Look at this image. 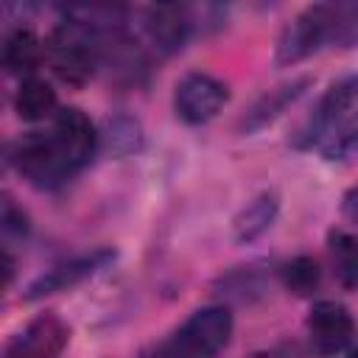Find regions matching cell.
Returning <instances> with one entry per match:
<instances>
[{
	"mask_svg": "<svg viewBox=\"0 0 358 358\" xmlns=\"http://www.w3.org/2000/svg\"><path fill=\"white\" fill-rule=\"evenodd\" d=\"M14 109L22 120H45L56 109V90L45 78H22L14 95Z\"/></svg>",
	"mask_w": 358,
	"mask_h": 358,
	"instance_id": "cell-17",
	"label": "cell"
},
{
	"mask_svg": "<svg viewBox=\"0 0 358 358\" xmlns=\"http://www.w3.org/2000/svg\"><path fill=\"white\" fill-rule=\"evenodd\" d=\"M98 39H101L98 31L73 20H62V25H56L45 42V56L50 62V70L64 84L73 87L87 84L98 67Z\"/></svg>",
	"mask_w": 358,
	"mask_h": 358,
	"instance_id": "cell-2",
	"label": "cell"
},
{
	"mask_svg": "<svg viewBox=\"0 0 358 358\" xmlns=\"http://www.w3.org/2000/svg\"><path fill=\"white\" fill-rule=\"evenodd\" d=\"M330 25H333V3H313L302 8L280 34L277 39V64L288 67L308 56H313L319 48L330 45Z\"/></svg>",
	"mask_w": 358,
	"mask_h": 358,
	"instance_id": "cell-5",
	"label": "cell"
},
{
	"mask_svg": "<svg viewBox=\"0 0 358 358\" xmlns=\"http://www.w3.org/2000/svg\"><path fill=\"white\" fill-rule=\"evenodd\" d=\"M232 336V313L227 305H204L193 310L165 341L140 358H215Z\"/></svg>",
	"mask_w": 358,
	"mask_h": 358,
	"instance_id": "cell-1",
	"label": "cell"
},
{
	"mask_svg": "<svg viewBox=\"0 0 358 358\" xmlns=\"http://www.w3.org/2000/svg\"><path fill=\"white\" fill-rule=\"evenodd\" d=\"M358 101V76H344L338 81H333L324 95L319 98V103L310 109V115L299 123V129L294 131L291 137V145L294 148H313V145H322L330 131L352 112Z\"/></svg>",
	"mask_w": 358,
	"mask_h": 358,
	"instance_id": "cell-4",
	"label": "cell"
},
{
	"mask_svg": "<svg viewBox=\"0 0 358 358\" xmlns=\"http://www.w3.org/2000/svg\"><path fill=\"white\" fill-rule=\"evenodd\" d=\"M0 224H3V238H6V241H11V238H25L28 229H31V221H28L25 210L17 207L14 199H8V196L3 199V218H0Z\"/></svg>",
	"mask_w": 358,
	"mask_h": 358,
	"instance_id": "cell-21",
	"label": "cell"
},
{
	"mask_svg": "<svg viewBox=\"0 0 358 358\" xmlns=\"http://www.w3.org/2000/svg\"><path fill=\"white\" fill-rule=\"evenodd\" d=\"M98 145L112 157H129L143 148V126L131 115H109L98 129Z\"/></svg>",
	"mask_w": 358,
	"mask_h": 358,
	"instance_id": "cell-15",
	"label": "cell"
},
{
	"mask_svg": "<svg viewBox=\"0 0 358 358\" xmlns=\"http://www.w3.org/2000/svg\"><path fill=\"white\" fill-rule=\"evenodd\" d=\"M11 162L34 187L42 190L62 187L67 179L76 176L50 131H31L20 137L11 145Z\"/></svg>",
	"mask_w": 358,
	"mask_h": 358,
	"instance_id": "cell-3",
	"label": "cell"
},
{
	"mask_svg": "<svg viewBox=\"0 0 358 358\" xmlns=\"http://www.w3.org/2000/svg\"><path fill=\"white\" fill-rule=\"evenodd\" d=\"M115 260V249L103 246V249H92L87 255H78V257H70L48 271H42L28 288H25V299H39V296H48V294H59V291H67L73 285H78L81 280L98 274L101 268H106L109 263Z\"/></svg>",
	"mask_w": 358,
	"mask_h": 358,
	"instance_id": "cell-11",
	"label": "cell"
},
{
	"mask_svg": "<svg viewBox=\"0 0 358 358\" xmlns=\"http://www.w3.org/2000/svg\"><path fill=\"white\" fill-rule=\"evenodd\" d=\"M327 162H358V109H352L319 145Z\"/></svg>",
	"mask_w": 358,
	"mask_h": 358,
	"instance_id": "cell-18",
	"label": "cell"
},
{
	"mask_svg": "<svg viewBox=\"0 0 358 358\" xmlns=\"http://www.w3.org/2000/svg\"><path fill=\"white\" fill-rule=\"evenodd\" d=\"M330 45H336V48L358 45V0L355 3H333Z\"/></svg>",
	"mask_w": 358,
	"mask_h": 358,
	"instance_id": "cell-20",
	"label": "cell"
},
{
	"mask_svg": "<svg viewBox=\"0 0 358 358\" xmlns=\"http://www.w3.org/2000/svg\"><path fill=\"white\" fill-rule=\"evenodd\" d=\"M50 134H53L62 157L73 168V173H78L92 159V154L98 151V129L76 106H64V109L56 112L53 126H50Z\"/></svg>",
	"mask_w": 358,
	"mask_h": 358,
	"instance_id": "cell-9",
	"label": "cell"
},
{
	"mask_svg": "<svg viewBox=\"0 0 358 358\" xmlns=\"http://www.w3.org/2000/svg\"><path fill=\"white\" fill-rule=\"evenodd\" d=\"M341 215H344L350 224L358 227V185L350 187V190L341 196Z\"/></svg>",
	"mask_w": 358,
	"mask_h": 358,
	"instance_id": "cell-22",
	"label": "cell"
},
{
	"mask_svg": "<svg viewBox=\"0 0 358 358\" xmlns=\"http://www.w3.org/2000/svg\"><path fill=\"white\" fill-rule=\"evenodd\" d=\"M313 84V78L310 76H296V78H291V81H282V84H277V87H271V90H266L263 95H257L255 101H252V106L243 112V117H241V123H238V129L241 131H246V134H252V131H260V129H266L268 123H274L291 103H296L305 92H308V87Z\"/></svg>",
	"mask_w": 358,
	"mask_h": 358,
	"instance_id": "cell-12",
	"label": "cell"
},
{
	"mask_svg": "<svg viewBox=\"0 0 358 358\" xmlns=\"http://www.w3.org/2000/svg\"><path fill=\"white\" fill-rule=\"evenodd\" d=\"M350 358H358V347H352V350H350Z\"/></svg>",
	"mask_w": 358,
	"mask_h": 358,
	"instance_id": "cell-24",
	"label": "cell"
},
{
	"mask_svg": "<svg viewBox=\"0 0 358 358\" xmlns=\"http://www.w3.org/2000/svg\"><path fill=\"white\" fill-rule=\"evenodd\" d=\"M327 255L338 285L358 288V238L347 229L327 232Z\"/></svg>",
	"mask_w": 358,
	"mask_h": 358,
	"instance_id": "cell-16",
	"label": "cell"
},
{
	"mask_svg": "<svg viewBox=\"0 0 358 358\" xmlns=\"http://www.w3.org/2000/svg\"><path fill=\"white\" fill-rule=\"evenodd\" d=\"M319 280H322V268L308 255H299V257H294L282 266V285L296 296L313 294L319 288Z\"/></svg>",
	"mask_w": 358,
	"mask_h": 358,
	"instance_id": "cell-19",
	"label": "cell"
},
{
	"mask_svg": "<svg viewBox=\"0 0 358 358\" xmlns=\"http://www.w3.org/2000/svg\"><path fill=\"white\" fill-rule=\"evenodd\" d=\"M305 330H308L310 347L316 352L336 355L355 336V322H352V313L341 302H336V299H319L308 310Z\"/></svg>",
	"mask_w": 358,
	"mask_h": 358,
	"instance_id": "cell-8",
	"label": "cell"
},
{
	"mask_svg": "<svg viewBox=\"0 0 358 358\" xmlns=\"http://www.w3.org/2000/svg\"><path fill=\"white\" fill-rule=\"evenodd\" d=\"M229 101V90L221 78L210 73H187L176 81L173 90V112L179 120L190 126L210 123Z\"/></svg>",
	"mask_w": 358,
	"mask_h": 358,
	"instance_id": "cell-6",
	"label": "cell"
},
{
	"mask_svg": "<svg viewBox=\"0 0 358 358\" xmlns=\"http://www.w3.org/2000/svg\"><path fill=\"white\" fill-rule=\"evenodd\" d=\"M199 28V8L182 6V3H157L145 8L143 17V31L145 39L159 50V53H173L179 50L190 34Z\"/></svg>",
	"mask_w": 358,
	"mask_h": 358,
	"instance_id": "cell-7",
	"label": "cell"
},
{
	"mask_svg": "<svg viewBox=\"0 0 358 358\" xmlns=\"http://www.w3.org/2000/svg\"><path fill=\"white\" fill-rule=\"evenodd\" d=\"M280 213V196L274 190H263L255 199H249L238 215L232 218V235L238 243H252L257 241L263 232H268V227L277 221Z\"/></svg>",
	"mask_w": 358,
	"mask_h": 358,
	"instance_id": "cell-13",
	"label": "cell"
},
{
	"mask_svg": "<svg viewBox=\"0 0 358 358\" xmlns=\"http://www.w3.org/2000/svg\"><path fill=\"white\" fill-rule=\"evenodd\" d=\"M45 59V45L31 28H17L3 42V67L11 76L34 78V70Z\"/></svg>",
	"mask_w": 358,
	"mask_h": 358,
	"instance_id": "cell-14",
	"label": "cell"
},
{
	"mask_svg": "<svg viewBox=\"0 0 358 358\" xmlns=\"http://www.w3.org/2000/svg\"><path fill=\"white\" fill-rule=\"evenodd\" d=\"M249 358H294V355H288V352H282V350H260V352H255V355H249Z\"/></svg>",
	"mask_w": 358,
	"mask_h": 358,
	"instance_id": "cell-23",
	"label": "cell"
},
{
	"mask_svg": "<svg viewBox=\"0 0 358 358\" xmlns=\"http://www.w3.org/2000/svg\"><path fill=\"white\" fill-rule=\"evenodd\" d=\"M67 341H70L67 324L53 313H42V316L31 319L6 344L3 358H59L64 352Z\"/></svg>",
	"mask_w": 358,
	"mask_h": 358,
	"instance_id": "cell-10",
	"label": "cell"
}]
</instances>
